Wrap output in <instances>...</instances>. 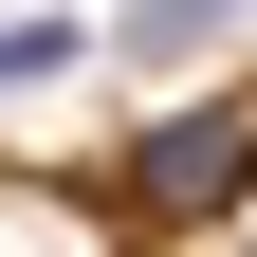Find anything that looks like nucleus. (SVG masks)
<instances>
[{
  "label": "nucleus",
  "instance_id": "2",
  "mask_svg": "<svg viewBox=\"0 0 257 257\" xmlns=\"http://www.w3.org/2000/svg\"><path fill=\"white\" fill-rule=\"evenodd\" d=\"M110 37H128V74H166V55H202V37H239V0H128Z\"/></svg>",
  "mask_w": 257,
  "mask_h": 257
},
{
  "label": "nucleus",
  "instance_id": "1",
  "mask_svg": "<svg viewBox=\"0 0 257 257\" xmlns=\"http://www.w3.org/2000/svg\"><path fill=\"white\" fill-rule=\"evenodd\" d=\"M110 202L147 220V239H184V220L257 202V92H166V110L128 128V166H110Z\"/></svg>",
  "mask_w": 257,
  "mask_h": 257
},
{
  "label": "nucleus",
  "instance_id": "3",
  "mask_svg": "<svg viewBox=\"0 0 257 257\" xmlns=\"http://www.w3.org/2000/svg\"><path fill=\"white\" fill-rule=\"evenodd\" d=\"M74 55H92L74 19H0V92H37V74H74Z\"/></svg>",
  "mask_w": 257,
  "mask_h": 257
}]
</instances>
